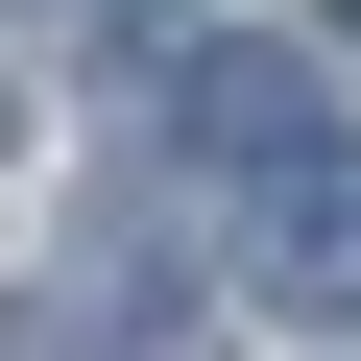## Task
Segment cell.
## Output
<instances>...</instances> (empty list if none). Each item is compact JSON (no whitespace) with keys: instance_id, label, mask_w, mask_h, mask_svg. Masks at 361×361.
I'll use <instances>...</instances> for the list:
<instances>
[{"instance_id":"obj_1","label":"cell","mask_w":361,"mask_h":361,"mask_svg":"<svg viewBox=\"0 0 361 361\" xmlns=\"http://www.w3.org/2000/svg\"><path fill=\"white\" fill-rule=\"evenodd\" d=\"M241 241H265V265H241L265 313H313V337H361V145H289L265 193H241Z\"/></svg>"},{"instance_id":"obj_2","label":"cell","mask_w":361,"mask_h":361,"mask_svg":"<svg viewBox=\"0 0 361 361\" xmlns=\"http://www.w3.org/2000/svg\"><path fill=\"white\" fill-rule=\"evenodd\" d=\"M169 121H193V145H217V169H241V193H265V169H289V145H313V73H289V49H265V25H217V49H169Z\"/></svg>"},{"instance_id":"obj_3","label":"cell","mask_w":361,"mask_h":361,"mask_svg":"<svg viewBox=\"0 0 361 361\" xmlns=\"http://www.w3.org/2000/svg\"><path fill=\"white\" fill-rule=\"evenodd\" d=\"M0 361H73V337H49V313H0Z\"/></svg>"},{"instance_id":"obj_4","label":"cell","mask_w":361,"mask_h":361,"mask_svg":"<svg viewBox=\"0 0 361 361\" xmlns=\"http://www.w3.org/2000/svg\"><path fill=\"white\" fill-rule=\"evenodd\" d=\"M337 25H361V0H337Z\"/></svg>"}]
</instances>
